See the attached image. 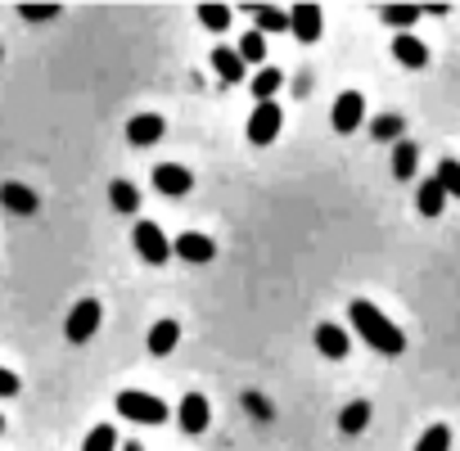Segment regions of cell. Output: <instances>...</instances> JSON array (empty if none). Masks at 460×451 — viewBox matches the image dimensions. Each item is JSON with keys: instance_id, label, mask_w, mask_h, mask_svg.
Returning a JSON list of instances; mask_svg holds the SVG:
<instances>
[{"instance_id": "1", "label": "cell", "mask_w": 460, "mask_h": 451, "mask_svg": "<svg viewBox=\"0 0 460 451\" xmlns=\"http://www.w3.org/2000/svg\"><path fill=\"white\" fill-rule=\"evenodd\" d=\"M348 321L357 325V334L375 348V352H384V357H402L406 352V334L375 307V303H366V298H357L352 307H348Z\"/></svg>"}, {"instance_id": "2", "label": "cell", "mask_w": 460, "mask_h": 451, "mask_svg": "<svg viewBox=\"0 0 460 451\" xmlns=\"http://www.w3.org/2000/svg\"><path fill=\"white\" fill-rule=\"evenodd\" d=\"M118 411H122V420H136V424H163V420L172 415L163 397L140 393V388H122V393H118Z\"/></svg>"}, {"instance_id": "3", "label": "cell", "mask_w": 460, "mask_h": 451, "mask_svg": "<svg viewBox=\"0 0 460 451\" xmlns=\"http://www.w3.org/2000/svg\"><path fill=\"white\" fill-rule=\"evenodd\" d=\"M285 131V109L276 100H258V109L249 113V145H271Z\"/></svg>"}, {"instance_id": "4", "label": "cell", "mask_w": 460, "mask_h": 451, "mask_svg": "<svg viewBox=\"0 0 460 451\" xmlns=\"http://www.w3.org/2000/svg\"><path fill=\"white\" fill-rule=\"evenodd\" d=\"M100 325H104V307H100V298H82V303L68 312L64 334H68V343H86V339H95Z\"/></svg>"}, {"instance_id": "5", "label": "cell", "mask_w": 460, "mask_h": 451, "mask_svg": "<svg viewBox=\"0 0 460 451\" xmlns=\"http://www.w3.org/2000/svg\"><path fill=\"white\" fill-rule=\"evenodd\" d=\"M289 32H294V41H303V46H316V41L325 37V14H321L316 0H298V5L289 10Z\"/></svg>"}, {"instance_id": "6", "label": "cell", "mask_w": 460, "mask_h": 451, "mask_svg": "<svg viewBox=\"0 0 460 451\" xmlns=\"http://www.w3.org/2000/svg\"><path fill=\"white\" fill-rule=\"evenodd\" d=\"M131 244H136V253H140L149 267H163V262L172 258V244H167V235L158 231L154 221H136V235H131Z\"/></svg>"}, {"instance_id": "7", "label": "cell", "mask_w": 460, "mask_h": 451, "mask_svg": "<svg viewBox=\"0 0 460 451\" xmlns=\"http://www.w3.org/2000/svg\"><path fill=\"white\" fill-rule=\"evenodd\" d=\"M176 424H181V433L199 438V433L212 424V406H208V397H203V393H185L181 406H176Z\"/></svg>"}, {"instance_id": "8", "label": "cell", "mask_w": 460, "mask_h": 451, "mask_svg": "<svg viewBox=\"0 0 460 451\" xmlns=\"http://www.w3.org/2000/svg\"><path fill=\"white\" fill-rule=\"evenodd\" d=\"M361 118H366V95H361V91H343V95L334 100V113H330L334 131H339V136H352V131L361 127Z\"/></svg>"}, {"instance_id": "9", "label": "cell", "mask_w": 460, "mask_h": 451, "mask_svg": "<svg viewBox=\"0 0 460 451\" xmlns=\"http://www.w3.org/2000/svg\"><path fill=\"white\" fill-rule=\"evenodd\" d=\"M172 253H176L181 262H190V267H203V262L217 258V244H212L208 235H199V231H185V235H176Z\"/></svg>"}, {"instance_id": "10", "label": "cell", "mask_w": 460, "mask_h": 451, "mask_svg": "<svg viewBox=\"0 0 460 451\" xmlns=\"http://www.w3.org/2000/svg\"><path fill=\"white\" fill-rule=\"evenodd\" d=\"M154 185H158V194L181 199V194L194 190V176H190V167H181V163H158V167H154Z\"/></svg>"}, {"instance_id": "11", "label": "cell", "mask_w": 460, "mask_h": 451, "mask_svg": "<svg viewBox=\"0 0 460 451\" xmlns=\"http://www.w3.org/2000/svg\"><path fill=\"white\" fill-rule=\"evenodd\" d=\"M393 59H397L402 68L420 73V68H429V46H424L420 37H411V32H397V37H393Z\"/></svg>"}, {"instance_id": "12", "label": "cell", "mask_w": 460, "mask_h": 451, "mask_svg": "<svg viewBox=\"0 0 460 451\" xmlns=\"http://www.w3.org/2000/svg\"><path fill=\"white\" fill-rule=\"evenodd\" d=\"M163 131H167V122H163L158 113H136V118L127 122V140H131L136 149L158 145V140H163Z\"/></svg>"}, {"instance_id": "13", "label": "cell", "mask_w": 460, "mask_h": 451, "mask_svg": "<svg viewBox=\"0 0 460 451\" xmlns=\"http://www.w3.org/2000/svg\"><path fill=\"white\" fill-rule=\"evenodd\" d=\"M316 348H321V357L343 361V357H348V348H352V339H348V330H343V325L321 321V325H316Z\"/></svg>"}, {"instance_id": "14", "label": "cell", "mask_w": 460, "mask_h": 451, "mask_svg": "<svg viewBox=\"0 0 460 451\" xmlns=\"http://www.w3.org/2000/svg\"><path fill=\"white\" fill-rule=\"evenodd\" d=\"M0 203H5L14 217H32V212L41 208V199H37L23 181H5V185H0Z\"/></svg>"}, {"instance_id": "15", "label": "cell", "mask_w": 460, "mask_h": 451, "mask_svg": "<svg viewBox=\"0 0 460 451\" xmlns=\"http://www.w3.org/2000/svg\"><path fill=\"white\" fill-rule=\"evenodd\" d=\"M212 73H217L221 82L235 86V82H244V77H249V64H244L235 50H230V46H212Z\"/></svg>"}, {"instance_id": "16", "label": "cell", "mask_w": 460, "mask_h": 451, "mask_svg": "<svg viewBox=\"0 0 460 451\" xmlns=\"http://www.w3.org/2000/svg\"><path fill=\"white\" fill-rule=\"evenodd\" d=\"M420 19H424V5H379V23H388L397 32H411Z\"/></svg>"}, {"instance_id": "17", "label": "cell", "mask_w": 460, "mask_h": 451, "mask_svg": "<svg viewBox=\"0 0 460 451\" xmlns=\"http://www.w3.org/2000/svg\"><path fill=\"white\" fill-rule=\"evenodd\" d=\"M249 19H253V32H262V37H267V32H285V28H289V14H285V10H276V5H253V10H249Z\"/></svg>"}, {"instance_id": "18", "label": "cell", "mask_w": 460, "mask_h": 451, "mask_svg": "<svg viewBox=\"0 0 460 451\" xmlns=\"http://www.w3.org/2000/svg\"><path fill=\"white\" fill-rule=\"evenodd\" d=\"M415 167H420V149L411 140H393V176L397 181H411Z\"/></svg>"}, {"instance_id": "19", "label": "cell", "mask_w": 460, "mask_h": 451, "mask_svg": "<svg viewBox=\"0 0 460 451\" xmlns=\"http://www.w3.org/2000/svg\"><path fill=\"white\" fill-rule=\"evenodd\" d=\"M109 203L122 212V217H136L140 212V190L131 181H109Z\"/></svg>"}, {"instance_id": "20", "label": "cell", "mask_w": 460, "mask_h": 451, "mask_svg": "<svg viewBox=\"0 0 460 451\" xmlns=\"http://www.w3.org/2000/svg\"><path fill=\"white\" fill-rule=\"evenodd\" d=\"M415 208H420L424 217H442V208H447V190L438 185V176H429V181L420 185V194H415Z\"/></svg>"}, {"instance_id": "21", "label": "cell", "mask_w": 460, "mask_h": 451, "mask_svg": "<svg viewBox=\"0 0 460 451\" xmlns=\"http://www.w3.org/2000/svg\"><path fill=\"white\" fill-rule=\"evenodd\" d=\"M176 343H181V325H176L172 316H167V321H158V325L149 330V352H154V357H167Z\"/></svg>"}, {"instance_id": "22", "label": "cell", "mask_w": 460, "mask_h": 451, "mask_svg": "<svg viewBox=\"0 0 460 451\" xmlns=\"http://www.w3.org/2000/svg\"><path fill=\"white\" fill-rule=\"evenodd\" d=\"M370 424V402H348L339 411V433H361Z\"/></svg>"}, {"instance_id": "23", "label": "cell", "mask_w": 460, "mask_h": 451, "mask_svg": "<svg viewBox=\"0 0 460 451\" xmlns=\"http://www.w3.org/2000/svg\"><path fill=\"white\" fill-rule=\"evenodd\" d=\"M199 23L208 32H226L230 28V10L221 5V0H208V5H199Z\"/></svg>"}, {"instance_id": "24", "label": "cell", "mask_w": 460, "mask_h": 451, "mask_svg": "<svg viewBox=\"0 0 460 451\" xmlns=\"http://www.w3.org/2000/svg\"><path fill=\"white\" fill-rule=\"evenodd\" d=\"M280 86H285V73H280V68H262V73H258V77L249 82V91H253L258 100H271V95H276Z\"/></svg>"}, {"instance_id": "25", "label": "cell", "mask_w": 460, "mask_h": 451, "mask_svg": "<svg viewBox=\"0 0 460 451\" xmlns=\"http://www.w3.org/2000/svg\"><path fill=\"white\" fill-rule=\"evenodd\" d=\"M235 55H240L244 64H262V59H267V37H262V32H249V37H240Z\"/></svg>"}, {"instance_id": "26", "label": "cell", "mask_w": 460, "mask_h": 451, "mask_svg": "<svg viewBox=\"0 0 460 451\" xmlns=\"http://www.w3.org/2000/svg\"><path fill=\"white\" fill-rule=\"evenodd\" d=\"M113 447H118V429L113 424H95L86 433V442H82V451H113Z\"/></svg>"}, {"instance_id": "27", "label": "cell", "mask_w": 460, "mask_h": 451, "mask_svg": "<svg viewBox=\"0 0 460 451\" xmlns=\"http://www.w3.org/2000/svg\"><path fill=\"white\" fill-rule=\"evenodd\" d=\"M415 451H451V429L447 424H429L424 438L415 442Z\"/></svg>"}, {"instance_id": "28", "label": "cell", "mask_w": 460, "mask_h": 451, "mask_svg": "<svg viewBox=\"0 0 460 451\" xmlns=\"http://www.w3.org/2000/svg\"><path fill=\"white\" fill-rule=\"evenodd\" d=\"M433 176H438V185H442L447 194H456V199H460V163H456V158H442Z\"/></svg>"}, {"instance_id": "29", "label": "cell", "mask_w": 460, "mask_h": 451, "mask_svg": "<svg viewBox=\"0 0 460 451\" xmlns=\"http://www.w3.org/2000/svg\"><path fill=\"white\" fill-rule=\"evenodd\" d=\"M402 127H406V122H402L397 113H384V118H375V127H370V131H375V140H384V145H388V140H402Z\"/></svg>"}, {"instance_id": "30", "label": "cell", "mask_w": 460, "mask_h": 451, "mask_svg": "<svg viewBox=\"0 0 460 451\" xmlns=\"http://www.w3.org/2000/svg\"><path fill=\"white\" fill-rule=\"evenodd\" d=\"M19 19H28V23H55L59 19V5L50 0V5H19Z\"/></svg>"}, {"instance_id": "31", "label": "cell", "mask_w": 460, "mask_h": 451, "mask_svg": "<svg viewBox=\"0 0 460 451\" xmlns=\"http://www.w3.org/2000/svg\"><path fill=\"white\" fill-rule=\"evenodd\" d=\"M19 388H23V384H19V375L0 366V397H19Z\"/></svg>"}, {"instance_id": "32", "label": "cell", "mask_w": 460, "mask_h": 451, "mask_svg": "<svg viewBox=\"0 0 460 451\" xmlns=\"http://www.w3.org/2000/svg\"><path fill=\"white\" fill-rule=\"evenodd\" d=\"M249 406H253V411H258V415H262V420H271V406H267V402H262V397H258V393H249Z\"/></svg>"}, {"instance_id": "33", "label": "cell", "mask_w": 460, "mask_h": 451, "mask_svg": "<svg viewBox=\"0 0 460 451\" xmlns=\"http://www.w3.org/2000/svg\"><path fill=\"white\" fill-rule=\"evenodd\" d=\"M122 451H145V447H140V442H127V447H122Z\"/></svg>"}, {"instance_id": "34", "label": "cell", "mask_w": 460, "mask_h": 451, "mask_svg": "<svg viewBox=\"0 0 460 451\" xmlns=\"http://www.w3.org/2000/svg\"><path fill=\"white\" fill-rule=\"evenodd\" d=\"M0 433H5V415H0Z\"/></svg>"}, {"instance_id": "35", "label": "cell", "mask_w": 460, "mask_h": 451, "mask_svg": "<svg viewBox=\"0 0 460 451\" xmlns=\"http://www.w3.org/2000/svg\"><path fill=\"white\" fill-rule=\"evenodd\" d=\"M0 59H5V50H0Z\"/></svg>"}]
</instances>
